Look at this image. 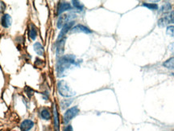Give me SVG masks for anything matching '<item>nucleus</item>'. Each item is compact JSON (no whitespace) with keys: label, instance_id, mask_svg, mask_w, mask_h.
Listing matches in <instances>:
<instances>
[{"label":"nucleus","instance_id":"obj_1","mask_svg":"<svg viewBox=\"0 0 174 131\" xmlns=\"http://www.w3.org/2000/svg\"><path fill=\"white\" fill-rule=\"evenodd\" d=\"M76 64H77L76 57L73 55H66L62 56L57 63L56 69H57V76L59 77L64 76L67 70H69L72 65H75Z\"/></svg>","mask_w":174,"mask_h":131},{"label":"nucleus","instance_id":"obj_2","mask_svg":"<svg viewBox=\"0 0 174 131\" xmlns=\"http://www.w3.org/2000/svg\"><path fill=\"white\" fill-rule=\"evenodd\" d=\"M57 90L59 94L65 98H70L75 95V92L69 87L65 81H60L57 83Z\"/></svg>","mask_w":174,"mask_h":131},{"label":"nucleus","instance_id":"obj_3","mask_svg":"<svg viewBox=\"0 0 174 131\" xmlns=\"http://www.w3.org/2000/svg\"><path fill=\"white\" fill-rule=\"evenodd\" d=\"M78 113H79V109H78L77 106H73L72 108H69L68 110H66V112L64 114V123H69V121H71L73 118H74Z\"/></svg>","mask_w":174,"mask_h":131},{"label":"nucleus","instance_id":"obj_4","mask_svg":"<svg viewBox=\"0 0 174 131\" xmlns=\"http://www.w3.org/2000/svg\"><path fill=\"white\" fill-rule=\"evenodd\" d=\"M170 24H174V11L168 12L166 15L160 19L158 21V26L160 28H164Z\"/></svg>","mask_w":174,"mask_h":131},{"label":"nucleus","instance_id":"obj_5","mask_svg":"<svg viewBox=\"0 0 174 131\" xmlns=\"http://www.w3.org/2000/svg\"><path fill=\"white\" fill-rule=\"evenodd\" d=\"M75 17V15L73 13H69V14H63L60 16L57 21V28L59 29H62L65 24H68L69 22L72 21V19Z\"/></svg>","mask_w":174,"mask_h":131},{"label":"nucleus","instance_id":"obj_6","mask_svg":"<svg viewBox=\"0 0 174 131\" xmlns=\"http://www.w3.org/2000/svg\"><path fill=\"white\" fill-rule=\"evenodd\" d=\"M73 25H74V21H70V22H69L68 24H65V26L62 28L61 32H60L57 40H62V39H63V38H65V35L67 34V32H69V30H71L72 28H73Z\"/></svg>","mask_w":174,"mask_h":131},{"label":"nucleus","instance_id":"obj_7","mask_svg":"<svg viewBox=\"0 0 174 131\" xmlns=\"http://www.w3.org/2000/svg\"><path fill=\"white\" fill-rule=\"evenodd\" d=\"M72 33H76V32H83L85 34H90L92 33V31L90 29L87 28V27L84 26V25H81V24H78V25H76V26L73 27L71 29Z\"/></svg>","mask_w":174,"mask_h":131},{"label":"nucleus","instance_id":"obj_8","mask_svg":"<svg viewBox=\"0 0 174 131\" xmlns=\"http://www.w3.org/2000/svg\"><path fill=\"white\" fill-rule=\"evenodd\" d=\"M34 126L33 121L29 119L24 120L22 121V123L20 124V129L22 131H29L30 129H32Z\"/></svg>","mask_w":174,"mask_h":131},{"label":"nucleus","instance_id":"obj_9","mask_svg":"<svg viewBox=\"0 0 174 131\" xmlns=\"http://www.w3.org/2000/svg\"><path fill=\"white\" fill-rule=\"evenodd\" d=\"M72 10L71 5L69 2H61L58 4V8H57V14L61 15L63 12L66 11Z\"/></svg>","mask_w":174,"mask_h":131},{"label":"nucleus","instance_id":"obj_10","mask_svg":"<svg viewBox=\"0 0 174 131\" xmlns=\"http://www.w3.org/2000/svg\"><path fill=\"white\" fill-rule=\"evenodd\" d=\"M65 40L66 39L63 38L62 40H58L57 44V55L59 56H62L64 53V51H65Z\"/></svg>","mask_w":174,"mask_h":131},{"label":"nucleus","instance_id":"obj_11","mask_svg":"<svg viewBox=\"0 0 174 131\" xmlns=\"http://www.w3.org/2000/svg\"><path fill=\"white\" fill-rule=\"evenodd\" d=\"M1 23H2V26L5 28H7L11 25L12 20L11 17L8 14L3 15V16L2 17V20H1Z\"/></svg>","mask_w":174,"mask_h":131},{"label":"nucleus","instance_id":"obj_12","mask_svg":"<svg viewBox=\"0 0 174 131\" xmlns=\"http://www.w3.org/2000/svg\"><path fill=\"white\" fill-rule=\"evenodd\" d=\"M28 36L30 39L34 40L37 36V28L33 24H29V28H28Z\"/></svg>","mask_w":174,"mask_h":131},{"label":"nucleus","instance_id":"obj_13","mask_svg":"<svg viewBox=\"0 0 174 131\" xmlns=\"http://www.w3.org/2000/svg\"><path fill=\"white\" fill-rule=\"evenodd\" d=\"M53 118L55 131H59V116H58L57 109L55 105H53Z\"/></svg>","mask_w":174,"mask_h":131},{"label":"nucleus","instance_id":"obj_14","mask_svg":"<svg viewBox=\"0 0 174 131\" xmlns=\"http://www.w3.org/2000/svg\"><path fill=\"white\" fill-rule=\"evenodd\" d=\"M34 50H35V52L37 55L39 56H44V49L43 46L39 43V42H36L34 44Z\"/></svg>","mask_w":174,"mask_h":131},{"label":"nucleus","instance_id":"obj_15","mask_svg":"<svg viewBox=\"0 0 174 131\" xmlns=\"http://www.w3.org/2000/svg\"><path fill=\"white\" fill-rule=\"evenodd\" d=\"M171 9H172L171 4L169 2H166L160 7V11H159V14H168V12L171 11Z\"/></svg>","mask_w":174,"mask_h":131},{"label":"nucleus","instance_id":"obj_16","mask_svg":"<svg viewBox=\"0 0 174 131\" xmlns=\"http://www.w3.org/2000/svg\"><path fill=\"white\" fill-rule=\"evenodd\" d=\"M40 117H41L42 119L44 120H49L51 118V113L50 111L48 109L44 108L41 110L40 112Z\"/></svg>","mask_w":174,"mask_h":131},{"label":"nucleus","instance_id":"obj_17","mask_svg":"<svg viewBox=\"0 0 174 131\" xmlns=\"http://www.w3.org/2000/svg\"><path fill=\"white\" fill-rule=\"evenodd\" d=\"M163 65L165 68H168V69H174V57H172L170 59H168V60H166L163 64Z\"/></svg>","mask_w":174,"mask_h":131},{"label":"nucleus","instance_id":"obj_18","mask_svg":"<svg viewBox=\"0 0 174 131\" xmlns=\"http://www.w3.org/2000/svg\"><path fill=\"white\" fill-rule=\"evenodd\" d=\"M72 3H73V6L74 7V8H76L77 11H82L84 10L83 4H81V2H78V1H75V0H73V1H72Z\"/></svg>","mask_w":174,"mask_h":131},{"label":"nucleus","instance_id":"obj_19","mask_svg":"<svg viewBox=\"0 0 174 131\" xmlns=\"http://www.w3.org/2000/svg\"><path fill=\"white\" fill-rule=\"evenodd\" d=\"M143 6L147 8H149V10H158V5L156 3H147V2H144V3H143Z\"/></svg>","mask_w":174,"mask_h":131},{"label":"nucleus","instance_id":"obj_20","mask_svg":"<svg viewBox=\"0 0 174 131\" xmlns=\"http://www.w3.org/2000/svg\"><path fill=\"white\" fill-rule=\"evenodd\" d=\"M73 102V99H68V100H63L61 102V106H62V109H65V108L69 107L70 104Z\"/></svg>","mask_w":174,"mask_h":131},{"label":"nucleus","instance_id":"obj_21","mask_svg":"<svg viewBox=\"0 0 174 131\" xmlns=\"http://www.w3.org/2000/svg\"><path fill=\"white\" fill-rule=\"evenodd\" d=\"M166 33L168 34V36L174 37V26H168V28H167Z\"/></svg>","mask_w":174,"mask_h":131},{"label":"nucleus","instance_id":"obj_22","mask_svg":"<svg viewBox=\"0 0 174 131\" xmlns=\"http://www.w3.org/2000/svg\"><path fill=\"white\" fill-rule=\"evenodd\" d=\"M25 93L27 94V95L28 96V98H32V96H33L34 91H33V90H32V89H31L30 87H28V86H26Z\"/></svg>","mask_w":174,"mask_h":131},{"label":"nucleus","instance_id":"obj_23","mask_svg":"<svg viewBox=\"0 0 174 131\" xmlns=\"http://www.w3.org/2000/svg\"><path fill=\"white\" fill-rule=\"evenodd\" d=\"M5 8H6V6H5V4H4V2H0V12L4 11V10H5Z\"/></svg>","mask_w":174,"mask_h":131},{"label":"nucleus","instance_id":"obj_24","mask_svg":"<svg viewBox=\"0 0 174 131\" xmlns=\"http://www.w3.org/2000/svg\"><path fill=\"white\" fill-rule=\"evenodd\" d=\"M64 131H73L72 125H67V126H65V129H64Z\"/></svg>","mask_w":174,"mask_h":131},{"label":"nucleus","instance_id":"obj_25","mask_svg":"<svg viewBox=\"0 0 174 131\" xmlns=\"http://www.w3.org/2000/svg\"><path fill=\"white\" fill-rule=\"evenodd\" d=\"M168 49H169V51H170L172 53L174 54V43H172V44H171L170 45L168 46Z\"/></svg>","mask_w":174,"mask_h":131}]
</instances>
